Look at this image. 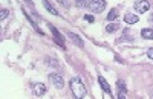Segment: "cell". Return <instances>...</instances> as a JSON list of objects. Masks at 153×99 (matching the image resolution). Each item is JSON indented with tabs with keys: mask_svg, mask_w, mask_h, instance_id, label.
Instances as JSON below:
<instances>
[{
	"mask_svg": "<svg viewBox=\"0 0 153 99\" xmlns=\"http://www.w3.org/2000/svg\"><path fill=\"white\" fill-rule=\"evenodd\" d=\"M69 84H71V90H72V93H74L75 98L81 99V98H86L87 96V90H86L84 84H83V81L80 78H72Z\"/></svg>",
	"mask_w": 153,
	"mask_h": 99,
	"instance_id": "1",
	"label": "cell"
},
{
	"mask_svg": "<svg viewBox=\"0 0 153 99\" xmlns=\"http://www.w3.org/2000/svg\"><path fill=\"white\" fill-rule=\"evenodd\" d=\"M49 81L52 82V85L57 87L58 90H61L63 87H65V81H63V78L58 75V73H51V75H49Z\"/></svg>",
	"mask_w": 153,
	"mask_h": 99,
	"instance_id": "2",
	"label": "cell"
},
{
	"mask_svg": "<svg viewBox=\"0 0 153 99\" xmlns=\"http://www.w3.org/2000/svg\"><path fill=\"white\" fill-rule=\"evenodd\" d=\"M106 5H107L106 0H92L89 6H91L92 12H103L104 8H106Z\"/></svg>",
	"mask_w": 153,
	"mask_h": 99,
	"instance_id": "3",
	"label": "cell"
},
{
	"mask_svg": "<svg viewBox=\"0 0 153 99\" xmlns=\"http://www.w3.org/2000/svg\"><path fill=\"white\" fill-rule=\"evenodd\" d=\"M133 8H135L136 12H147L150 9V3L147 2V0H136Z\"/></svg>",
	"mask_w": 153,
	"mask_h": 99,
	"instance_id": "4",
	"label": "cell"
},
{
	"mask_svg": "<svg viewBox=\"0 0 153 99\" xmlns=\"http://www.w3.org/2000/svg\"><path fill=\"white\" fill-rule=\"evenodd\" d=\"M46 93V85L43 82H37L34 84V95L35 96H43Z\"/></svg>",
	"mask_w": 153,
	"mask_h": 99,
	"instance_id": "5",
	"label": "cell"
},
{
	"mask_svg": "<svg viewBox=\"0 0 153 99\" xmlns=\"http://www.w3.org/2000/svg\"><path fill=\"white\" fill-rule=\"evenodd\" d=\"M68 37L71 38V41H72L75 46H78V47H83V46H84L83 40H81V38H80V37L76 35V34H74V32H68Z\"/></svg>",
	"mask_w": 153,
	"mask_h": 99,
	"instance_id": "6",
	"label": "cell"
},
{
	"mask_svg": "<svg viewBox=\"0 0 153 99\" xmlns=\"http://www.w3.org/2000/svg\"><path fill=\"white\" fill-rule=\"evenodd\" d=\"M49 29H51V32L54 34V38H55V41H57V43H58L61 47H65V43H63V37L60 35V32H58V31H57V29L52 26V24H49Z\"/></svg>",
	"mask_w": 153,
	"mask_h": 99,
	"instance_id": "7",
	"label": "cell"
},
{
	"mask_svg": "<svg viewBox=\"0 0 153 99\" xmlns=\"http://www.w3.org/2000/svg\"><path fill=\"white\" fill-rule=\"evenodd\" d=\"M98 82H100V85H101V89H103L109 96H112V90H110V87H109V84H107V81L103 78V76H100L98 78Z\"/></svg>",
	"mask_w": 153,
	"mask_h": 99,
	"instance_id": "8",
	"label": "cell"
},
{
	"mask_svg": "<svg viewBox=\"0 0 153 99\" xmlns=\"http://www.w3.org/2000/svg\"><path fill=\"white\" fill-rule=\"evenodd\" d=\"M118 87H120V95H118V98H120V99H126V95H127L126 82H124V81H118Z\"/></svg>",
	"mask_w": 153,
	"mask_h": 99,
	"instance_id": "9",
	"label": "cell"
},
{
	"mask_svg": "<svg viewBox=\"0 0 153 99\" xmlns=\"http://www.w3.org/2000/svg\"><path fill=\"white\" fill-rule=\"evenodd\" d=\"M138 15H135V14H126V17H124V21L127 23V24H135V23H138Z\"/></svg>",
	"mask_w": 153,
	"mask_h": 99,
	"instance_id": "10",
	"label": "cell"
},
{
	"mask_svg": "<svg viewBox=\"0 0 153 99\" xmlns=\"http://www.w3.org/2000/svg\"><path fill=\"white\" fill-rule=\"evenodd\" d=\"M43 6L48 9V12H51V14H52V15H58V12L55 11V8L52 6V5H51L49 2H48V0H43Z\"/></svg>",
	"mask_w": 153,
	"mask_h": 99,
	"instance_id": "11",
	"label": "cell"
},
{
	"mask_svg": "<svg viewBox=\"0 0 153 99\" xmlns=\"http://www.w3.org/2000/svg\"><path fill=\"white\" fill-rule=\"evenodd\" d=\"M141 35L144 37V38H147V40H153V29L146 28V29L141 31Z\"/></svg>",
	"mask_w": 153,
	"mask_h": 99,
	"instance_id": "12",
	"label": "cell"
},
{
	"mask_svg": "<svg viewBox=\"0 0 153 99\" xmlns=\"http://www.w3.org/2000/svg\"><path fill=\"white\" fill-rule=\"evenodd\" d=\"M117 17H118V12H117V9H112V11L109 12V14H107V20H109V21L115 20Z\"/></svg>",
	"mask_w": 153,
	"mask_h": 99,
	"instance_id": "13",
	"label": "cell"
},
{
	"mask_svg": "<svg viewBox=\"0 0 153 99\" xmlns=\"http://www.w3.org/2000/svg\"><path fill=\"white\" fill-rule=\"evenodd\" d=\"M120 26H118V24L117 23H110V24H107V28H106V31L107 32H113V31H117Z\"/></svg>",
	"mask_w": 153,
	"mask_h": 99,
	"instance_id": "14",
	"label": "cell"
},
{
	"mask_svg": "<svg viewBox=\"0 0 153 99\" xmlns=\"http://www.w3.org/2000/svg\"><path fill=\"white\" fill-rule=\"evenodd\" d=\"M46 64H48V66H51V67H57V66H58V63H57V59H54V58H48V61H46Z\"/></svg>",
	"mask_w": 153,
	"mask_h": 99,
	"instance_id": "15",
	"label": "cell"
},
{
	"mask_svg": "<svg viewBox=\"0 0 153 99\" xmlns=\"http://www.w3.org/2000/svg\"><path fill=\"white\" fill-rule=\"evenodd\" d=\"M0 12H2V14H0V20H5V18L9 15V11H8V9H5V8H3L2 11H0Z\"/></svg>",
	"mask_w": 153,
	"mask_h": 99,
	"instance_id": "16",
	"label": "cell"
},
{
	"mask_svg": "<svg viewBox=\"0 0 153 99\" xmlns=\"http://www.w3.org/2000/svg\"><path fill=\"white\" fill-rule=\"evenodd\" d=\"M87 3V0H76V6H84Z\"/></svg>",
	"mask_w": 153,
	"mask_h": 99,
	"instance_id": "17",
	"label": "cell"
},
{
	"mask_svg": "<svg viewBox=\"0 0 153 99\" xmlns=\"http://www.w3.org/2000/svg\"><path fill=\"white\" fill-rule=\"evenodd\" d=\"M84 18H86V21H91V23H94V21H95V18H94L92 15H89V14H87V15H84Z\"/></svg>",
	"mask_w": 153,
	"mask_h": 99,
	"instance_id": "18",
	"label": "cell"
},
{
	"mask_svg": "<svg viewBox=\"0 0 153 99\" xmlns=\"http://www.w3.org/2000/svg\"><path fill=\"white\" fill-rule=\"evenodd\" d=\"M147 56H149L150 59H153V47H150L149 51H147Z\"/></svg>",
	"mask_w": 153,
	"mask_h": 99,
	"instance_id": "19",
	"label": "cell"
},
{
	"mask_svg": "<svg viewBox=\"0 0 153 99\" xmlns=\"http://www.w3.org/2000/svg\"><path fill=\"white\" fill-rule=\"evenodd\" d=\"M25 2H26V3H31V5H32V0H25Z\"/></svg>",
	"mask_w": 153,
	"mask_h": 99,
	"instance_id": "20",
	"label": "cell"
}]
</instances>
